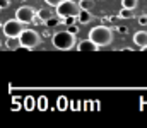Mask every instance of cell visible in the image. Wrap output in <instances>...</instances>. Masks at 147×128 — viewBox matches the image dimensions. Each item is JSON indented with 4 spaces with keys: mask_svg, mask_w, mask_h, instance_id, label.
Wrapping results in <instances>:
<instances>
[{
    "mask_svg": "<svg viewBox=\"0 0 147 128\" xmlns=\"http://www.w3.org/2000/svg\"><path fill=\"white\" fill-rule=\"evenodd\" d=\"M113 38H115V29L110 26H96L89 31V40L94 41L99 48L111 44Z\"/></svg>",
    "mask_w": 147,
    "mask_h": 128,
    "instance_id": "1",
    "label": "cell"
},
{
    "mask_svg": "<svg viewBox=\"0 0 147 128\" xmlns=\"http://www.w3.org/2000/svg\"><path fill=\"white\" fill-rule=\"evenodd\" d=\"M51 43L57 50H62V51H69L72 50L74 46H77V38H75V33H70L69 29L67 31H58L53 34Z\"/></svg>",
    "mask_w": 147,
    "mask_h": 128,
    "instance_id": "2",
    "label": "cell"
},
{
    "mask_svg": "<svg viewBox=\"0 0 147 128\" xmlns=\"http://www.w3.org/2000/svg\"><path fill=\"white\" fill-rule=\"evenodd\" d=\"M80 3L74 0H62L57 5V15L58 17H69V15H79Z\"/></svg>",
    "mask_w": 147,
    "mask_h": 128,
    "instance_id": "3",
    "label": "cell"
},
{
    "mask_svg": "<svg viewBox=\"0 0 147 128\" xmlns=\"http://www.w3.org/2000/svg\"><path fill=\"white\" fill-rule=\"evenodd\" d=\"M19 40H21V44H24L31 50L41 44V36L33 29H22V33L19 34Z\"/></svg>",
    "mask_w": 147,
    "mask_h": 128,
    "instance_id": "4",
    "label": "cell"
},
{
    "mask_svg": "<svg viewBox=\"0 0 147 128\" xmlns=\"http://www.w3.org/2000/svg\"><path fill=\"white\" fill-rule=\"evenodd\" d=\"M22 22L17 21V19H10L7 21L3 26H2V33L7 36V38H17L21 33H22Z\"/></svg>",
    "mask_w": 147,
    "mask_h": 128,
    "instance_id": "5",
    "label": "cell"
},
{
    "mask_svg": "<svg viewBox=\"0 0 147 128\" xmlns=\"http://www.w3.org/2000/svg\"><path fill=\"white\" fill-rule=\"evenodd\" d=\"M34 17H36V10H34L33 7H29V5H22V7H19V9L16 10V19L21 21L22 24L33 22Z\"/></svg>",
    "mask_w": 147,
    "mask_h": 128,
    "instance_id": "6",
    "label": "cell"
},
{
    "mask_svg": "<svg viewBox=\"0 0 147 128\" xmlns=\"http://www.w3.org/2000/svg\"><path fill=\"white\" fill-rule=\"evenodd\" d=\"M77 50L79 51H98L99 46L94 41H91L89 38L87 40H82V41H77Z\"/></svg>",
    "mask_w": 147,
    "mask_h": 128,
    "instance_id": "7",
    "label": "cell"
},
{
    "mask_svg": "<svg viewBox=\"0 0 147 128\" xmlns=\"http://www.w3.org/2000/svg\"><path fill=\"white\" fill-rule=\"evenodd\" d=\"M134 43L139 46V48H144L147 44V31H139L134 34Z\"/></svg>",
    "mask_w": 147,
    "mask_h": 128,
    "instance_id": "8",
    "label": "cell"
},
{
    "mask_svg": "<svg viewBox=\"0 0 147 128\" xmlns=\"http://www.w3.org/2000/svg\"><path fill=\"white\" fill-rule=\"evenodd\" d=\"M77 21H79V24H87V22H91V21H92V14H91V10H84V9H80V12H79V15H77Z\"/></svg>",
    "mask_w": 147,
    "mask_h": 128,
    "instance_id": "9",
    "label": "cell"
},
{
    "mask_svg": "<svg viewBox=\"0 0 147 128\" xmlns=\"http://www.w3.org/2000/svg\"><path fill=\"white\" fill-rule=\"evenodd\" d=\"M51 15H53V10H51V9H46V7H43V9L36 10V17H39V21H41V22H46V21H48Z\"/></svg>",
    "mask_w": 147,
    "mask_h": 128,
    "instance_id": "10",
    "label": "cell"
},
{
    "mask_svg": "<svg viewBox=\"0 0 147 128\" xmlns=\"http://www.w3.org/2000/svg\"><path fill=\"white\" fill-rule=\"evenodd\" d=\"M5 46H7L9 50H12V51H17L19 46H21V40H19V36H17V38H7Z\"/></svg>",
    "mask_w": 147,
    "mask_h": 128,
    "instance_id": "11",
    "label": "cell"
},
{
    "mask_svg": "<svg viewBox=\"0 0 147 128\" xmlns=\"http://www.w3.org/2000/svg\"><path fill=\"white\" fill-rule=\"evenodd\" d=\"M36 108V99L33 96H26L24 97V109L26 111H33Z\"/></svg>",
    "mask_w": 147,
    "mask_h": 128,
    "instance_id": "12",
    "label": "cell"
},
{
    "mask_svg": "<svg viewBox=\"0 0 147 128\" xmlns=\"http://www.w3.org/2000/svg\"><path fill=\"white\" fill-rule=\"evenodd\" d=\"M36 108L39 111H45V109H48V97L46 96H41V97H38L36 99Z\"/></svg>",
    "mask_w": 147,
    "mask_h": 128,
    "instance_id": "13",
    "label": "cell"
},
{
    "mask_svg": "<svg viewBox=\"0 0 147 128\" xmlns=\"http://www.w3.org/2000/svg\"><path fill=\"white\" fill-rule=\"evenodd\" d=\"M57 108H58L60 111H65V109L69 108V99H67L65 96H60V97L57 99Z\"/></svg>",
    "mask_w": 147,
    "mask_h": 128,
    "instance_id": "14",
    "label": "cell"
},
{
    "mask_svg": "<svg viewBox=\"0 0 147 128\" xmlns=\"http://www.w3.org/2000/svg\"><path fill=\"white\" fill-rule=\"evenodd\" d=\"M121 5L125 9H130V10H135L137 5H139V0H121Z\"/></svg>",
    "mask_w": 147,
    "mask_h": 128,
    "instance_id": "15",
    "label": "cell"
},
{
    "mask_svg": "<svg viewBox=\"0 0 147 128\" xmlns=\"http://www.w3.org/2000/svg\"><path fill=\"white\" fill-rule=\"evenodd\" d=\"M132 15H134V10H130V9H125V7H123V9L120 10V14H118V17H123V19H130Z\"/></svg>",
    "mask_w": 147,
    "mask_h": 128,
    "instance_id": "16",
    "label": "cell"
},
{
    "mask_svg": "<svg viewBox=\"0 0 147 128\" xmlns=\"http://www.w3.org/2000/svg\"><path fill=\"white\" fill-rule=\"evenodd\" d=\"M79 3H80V9H84V10H92V7H94V3L91 0H80Z\"/></svg>",
    "mask_w": 147,
    "mask_h": 128,
    "instance_id": "17",
    "label": "cell"
},
{
    "mask_svg": "<svg viewBox=\"0 0 147 128\" xmlns=\"http://www.w3.org/2000/svg\"><path fill=\"white\" fill-rule=\"evenodd\" d=\"M58 22H60V19H58V17H53V15H51V17H50V19H48V21H46L45 24H46L48 27H55V26H58Z\"/></svg>",
    "mask_w": 147,
    "mask_h": 128,
    "instance_id": "18",
    "label": "cell"
},
{
    "mask_svg": "<svg viewBox=\"0 0 147 128\" xmlns=\"http://www.w3.org/2000/svg\"><path fill=\"white\" fill-rule=\"evenodd\" d=\"M63 22H65L67 26H72V24L77 22V15H69V17H65V19H63Z\"/></svg>",
    "mask_w": 147,
    "mask_h": 128,
    "instance_id": "19",
    "label": "cell"
},
{
    "mask_svg": "<svg viewBox=\"0 0 147 128\" xmlns=\"http://www.w3.org/2000/svg\"><path fill=\"white\" fill-rule=\"evenodd\" d=\"M60 2H62V0H45V3H46L48 7H57Z\"/></svg>",
    "mask_w": 147,
    "mask_h": 128,
    "instance_id": "20",
    "label": "cell"
},
{
    "mask_svg": "<svg viewBox=\"0 0 147 128\" xmlns=\"http://www.w3.org/2000/svg\"><path fill=\"white\" fill-rule=\"evenodd\" d=\"M10 5V0H0V10L2 9H7Z\"/></svg>",
    "mask_w": 147,
    "mask_h": 128,
    "instance_id": "21",
    "label": "cell"
},
{
    "mask_svg": "<svg viewBox=\"0 0 147 128\" xmlns=\"http://www.w3.org/2000/svg\"><path fill=\"white\" fill-rule=\"evenodd\" d=\"M139 24L140 26H147V15H140L139 17Z\"/></svg>",
    "mask_w": 147,
    "mask_h": 128,
    "instance_id": "22",
    "label": "cell"
},
{
    "mask_svg": "<svg viewBox=\"0 0 147 128\" xmlns=\"http://www.w3.org/2000/svg\"><path fill=\"white\" fill-rule=\"evenodd\" d=\"M118 33H120V34H127V33H128V29H127L125 26H120V27H118Z\"/></svg>",
    "mask_w": 147,
    "mask_h": 128,
    "instance_id": "23",
    "label": "cell"
},
{
    "mask_svg": "<svg viewBox=\"0 0 147 128\" xmlns=\"http://www.w3.org/2000/svg\"><path fill=\"white\" fill-rule=\"evenodd\" d=\"M69 31H70V33H75V34H77V31H79V29H77V26H75V24H72V26H69Z\"/></svg>",
    "mask_w": 147,
    "mask_h": 128,
    "instance_id": "24",
    "label": "cell"
},
{
    "mask_svg": "<svg viewBox=\"0 0 147 128\" xmlns=\"http://www.w3.org/2000/svg\"><path fill=\"white\" fill-rule=\"evenodd\" d=\"M140 51H147V44L144 46V48H140Z\"/></svg>",
    "mask_w": 147,
    "mask_h": 128,
    "instance_id": "25",
    "label": "cell"
},
{
    "mask_svg": "<svg viewBox=\"0 0 147 128\" xmlns=\"http://www.w3.org/2000/svg\"><path fill=\"white\" fill-rule=\"evenodd\" d=\"M0 48H2V41H0Z\"/></svg>",
    "mask_w": 147,
    "mask_h": 128,
    "instance_id": "26",
    "label": "cell"
}]
</instances>
